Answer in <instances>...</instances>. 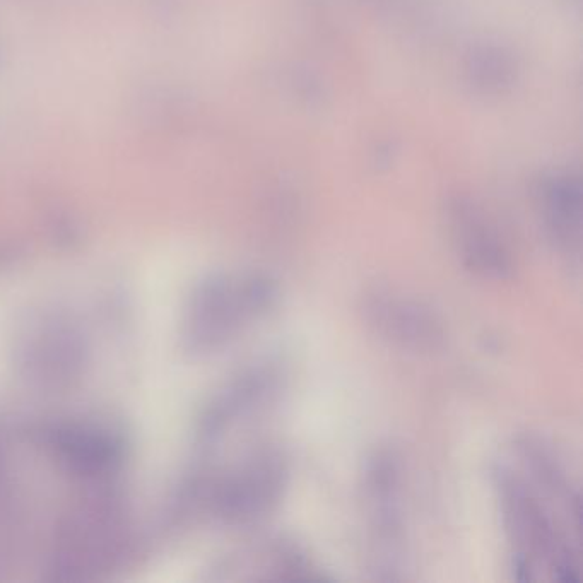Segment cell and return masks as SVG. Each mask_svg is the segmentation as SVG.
Instances as JSON below:
<instances>
[{
    "label": "cell",
    "mask_w": 583,
    "mask_h": 583,
    "mask_svg": "<svg viewBox=\"0 0 583 583\" xmlns=\"http://www.w3.org/2000/svg\"><path fill=\"white\" fill-rule=\"evenodd\" d=\"M491 481L510 544L515 578L519 582H580L577 548L558 525L541 493L507 462L493 466Z\"/></svg>",
    "instance_id": "1"
},
{
    "label": "cell",
    "mask_w": 583,
    "mask_h": 583,
    "mask_svg": "<svg viewBox=\"0 0 583 583\" xmlns=\"http://www.w3.org/2000/svg\"><path fill=\"white\" fill-rule=\"evenodd\" d=\"M366 554L373 577L383 582L404 578L409 563L404 515V462L394 447H378L363 471Z\"/></svg>",
    "instance_id": "2"
},
{
    "label": "cell",
    "mask_w": 583,
    "mask_h": 583,
    "mask_svg": "<svg viewBox=\"0 0 583 583\" xmlns=\"http://www.w3.org/2000/svg\"><path fill=\"white\" fill-rule=\"evenodd\" d=\"M279 301V288L267 274L245 272L214 279L199 298L195 342L218 348L267 317Z\"/></svg>",
    "instance_id": "3"
},
{
    "label": "cell",
    "mask_w": 583,
    "mask_h": 583,
    "mask_svg": "<svg viewBox=\"0 0 583 583\" xmlns=\"http://www.w3.org/2000/svg\"><path fill=\"white\" fill-rule=\"evenodd\" d=\"M289 460L274 445L255 448L224 477L219 513L231 524H255L276 510L288 489Z\"/></svg>",
    "instance_id": "4"
},
{
    "label": "cell",
    "mask_w": 583,
    "mask_h": 583,
    "mask_svg": "<svg viewBox=\"0 0 583 583\" xmlns=\"http://www.w3.org/2000/svg\"><path fill=\"white\" fill-rule=\"evenodd\" d=\"M361 313L368 329L399 351L433 354L447 342V329L438 312L404 291L370 289L361 301Z\"/></svg>",
    "instance_id": "5"
},
{
    "label": "cell",
    "mask_w": 583,
    "mask_h": 583,
    "mask_svg": "<svg viewBox=\"0 0 583 583\" xmlns=\"http://www.w3.org/2000/svg\"><path fill=\"white\" fill-rule=\"evenodd\" d=\"M515 467L541 493L544 500L565 515L577 534L582 530V498L560 454L541 436L525 433L513 442Z\"/></svg>",
    "instance_id": "6"
},
{
    "label": "cell",
    "mask_w": 583,
    "mask_h": 583,
    "mask_svg": "<svg viewBox=\"0 0 583 583\" xmlns=\"http://www.w3.org/2000/svg\"><path fill=\"white\" fill-rule=\"evenodd\" d=\"M450 233L460 264L486 281L510 279L515 269L512 252L483 212L469 202L450 207Z\"/></svg>",
    "instance_id": "7"
},
{
    "label": "cell",
    "mask_w": 583,
    "mask_h": 583,
    "mask_svg": "<svg viewBox=\"0 0 583 583\" xmlns=\"http://www.w3.org/2000/svg\"><path fill=\"white\" fill-rule=\"evenodd\" d=\"M286 377V370L279 361L262 360L245 368L212 409L209 419L212 433L219 435L271 409L283 394Z\"/></svg>",
    "instance_id": "8"
},
{
    "label": "cell",
    "mask_w": 583,
    "mask_h": 583,
    "mask_svg": "<svg viewBox=\"0 0 583 583\" xmlns=\"http://www.w3.org/2000/svg\"><path fill=\"white\" fill-rule=\"evenodd\" d=\"M236 573L252 582H298L317 578L308 554L284 536L262 537L236 556Z\"/></svg>",
    "instance_id": "9"
},
{
    "label": "cell",
    "mask_w": 583,
    "mask_h": 583,
    "mask_svg": "<svg viewBox=\"0 0 583 583\" xmlns=\"http://www.w3.org/2000/svg\"><path fill=\"white\" fill-rule=\"evenodd\" d=\"M542 223L549 245L566 260L568 267H580L582 254V209L577 187L554 183L544 192Z\"/></svg>",
    "instance_id": "10"
}]
</instances>
